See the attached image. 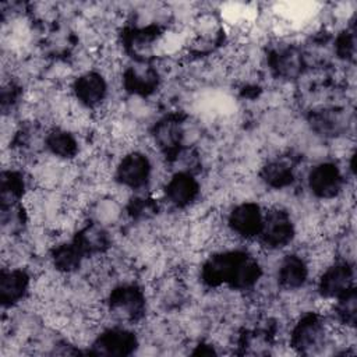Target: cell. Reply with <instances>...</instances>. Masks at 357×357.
<instances>
[{
    "instance_id": "6da1fadb",
    "label": "cell",
    "mask_w": 357,
    "mask_h": 357,
    "mask_svg": "<svg viewBox=\"0 0 357 357\" xmlns=\"http://www.w3.org/2000/svg\"><path fill=\"white\" fill-rule=\"evenodd\" d=\"M261 276L259 262L240 250L215 252L201 268V279L209 287L227 284L233 290H247L254 287Z\"/></svg>"
},
{
    "instance_id": "7a4b0ae2",
    "label": "cell",
    "mask_w": 357,
    "mask_h": 357,
    "mask_svg": "<svg viewBox=\"0 0 357 357\" xmlns=\"http://www.w3.org/2000/svg\"><path fill=\"white\" fill-rule=\"evenodd\" d=\"M329 335L331 331L325 319L318 312H307L294 324L290 346L303 354L315 353L328 343Z\"/></svg>"
},
{
    "instance_id": "3957f363",
    "label": "cell",
    "mask_w": 357,
    "mask_h": 357,
    "mask_svg": "<svg viewBox=\"0 0 357 357\" xmlns=\"http://www.w3.org/2000/svg\"><path fill=\"white\" fill-rule=\"evenodd\" d=\"M294 234V223L287 211L278 206L264 211L262 226L257 236L264 247L268 250L283 248L291 243Z\"/></svg>"
},
{
    "instance_id": "277c9868",
    "label": "cell",
    "mask_w": 357,
    "mask_h": 357,
    "mask_svg": "<svg viewBox=\"0 0 357 357\" xmlns=\"http://www.w3.org/2000/svg\"><path fill=\"white\" fill-rule=\"evenodd\" d=\"M354 287V268L350 261L329 264L318 279V294L325 300H335Z\"/></svg>"
},
{
    "instance_id": "5b68a950",
    "label": "cell",
    "mask_w": 357,
    "mask_h": 357,
    "mask_svg": "<svg viewBox=\"0 0 357 357\" xmlns=\"http://www.w3.org/2000/svg\"><path fill=\"white\" fill-rule=\"evenodd\" d=\"M152 173V165L146 155L138 151L128 152L124 155L116 166V181L130 190L144 188Z\"/></svg>"
},
{
    "instance_id": "8992f818",
    "label": "cell",
    "mask_w": 357,
    "mask_h": 357,
    "mask_svg": "<svg viewBox=\"0 0 357 357\" xmlns=\"http://www.w3.org/2000/svg\"><path fill=\"white\" fill-rule=\"evenodd\" d=\"M109 308L127 321H138L145 312V294L137 284L116 286L109 294Z\"/></svg>"
},
{
    "instance_id": "52a82bcc",
    "label": "cell",
    "mask_w": 357,
    "mask_h": 357,
    "mask_svg": "<svg viewBox=\"0 0 357 357\" xmlns=\"http://www.w3.org/2000/svg\"><path fill=\"white\" fill-rule=\"evenodd\" d=\"M308 188L312 195L319 199H333L343 190V174L340 169L332 162H322L315 165L307 177Z\"/></svg>"
},
{
    "instance_id": "ba28073f",
    "label": "cell",
    "mask_w": 357,
    "mask_h": 357,
    "mask_svg": "<svg viewBox=\"0 0 357 357\" xmlns=\"http://www.w3.org/2000/svg\"><path fill=\"white\" fill-rule=\"evenodd\" d=\"M264 211L255 202H243L236 205L227 216L229 230L240 238H257L262 226Z\"/></svg>"
},
{
    "instance_id": "9c48e42d",
    "label": "cell",
    "mask_w": 357,
    "mask_h": 357,
    "mask_svg": "<svg viewBox=\"0 0 357 357\" xmlns=\"http://www.w3.org/2000/svg\"><path fill=\"white\" fill-rule=\"evenodd\" d=\"M73 93L79 106L85 109H98L107 96V82L98 71H86L75 78Z\"/></svg>"
},
{
    "instance_id": "30bf717a",
    "label": "cell",
    "mask_w": 357,
    "mask_h": 357,
    "mask_svg": "<svg viewBox=\"0 0 357 357\" xmlns=\"http://www.w3.org/2000/svg\"><path fill=\"white\" fill-rule=\"evenodd\" d=\"M138 346L137 336L124 328L105 329L92 343L93 354L102 356H130Z\"/></svg>"
},
{
    "instance_id": "8fae6325",
    "label": "cell",
    "mask_w": 357,
    "mask_h": 357,
    "mask_svg": "<svg viewBox=\"0 0 357 357\" xmlns=\"http://www.w3.org/2000/svg\"><path fill=\"white\" fill-rule=\"evenodd\" d=\"M199 194V184L191 172H176L165 185V197L174 208L190 206Z\"/></svg>"
},
{
    "instance_id": "7c38bea8",
    "label": "cell",
    "mask_w": 357,
    "mask_h": 357,
    "mask_svg": "<svg viewBox=\"0 0 357 357\" xmlns=\"http://www.w3.org/2000/svg\"><path fill=\"white\" fill-rule=\"evenodd\" d=\"M310 276V265L297 254L286 255L278 269V283L283 290H297L305 284Z\"/></svg>"
},
{
    "instance_id": "4fadbf2b",
    "label": "cell",
    "mask_w": 357,
    "mask_h": 357,
    "mask_svg": "<svg viewBox=\"0 0 357 357\" xmlns=\"http://www.w3.org/2000/svg\"><path fill=\"white\" fill-rule=\"evenodd\" d=\"M29 276L25 271L14 268L1 271L0 300L4 307H13L20 303L29 290Z\"/></svg>"
},
{
    "instance_id": "5bb4252c",
    "label": "cell",
    "mask_w": 357,
    "mask_h": 357,
    "mask_svg": "<svg viewBox=\"0 0 357 357\" xmlns=\"http://www.w3.org/2000/svg\"><path fill=\"white\" fill-rule=\"evenodd\" d=\"M183 126L176 117H166L158 121L153 127V138L156 145L166 155L173 156V159L181 151L180 145L183 141Z\"/></svg>"
},
{
    "instance_id": "9a60e30c",
    "label": "cell",
    "mask_w": 357,
    "mask_h": 357,
    "mask_svg": "<svg viewBox=\"0 0 357 357\" xmlns=\"http://www.w3.org/2000/svg\"><path fill=\"white\" fill-rule=\"evenodd\" d=\"M123 82L128 92L145 96L158 88L159 75L158 71L151 66H132L124 71Z\"/></svg>"
},
{
    "instance_id": "2e32d148",
    "label": "cell",
    "mask_w": 357,
    "mask_h": 357,
    "mask_svg": "<svg viewBox=\"0 0 357 357\" xmlns=\"http://www.w3.org/2000/svg\"><path fill=\"white\" fill-rule=\"evenodd\" d=\"M303 64L301 53L293 46L275 49L269 54L271 70L282 78H294L303 71Z\"/></svg>"
},
{
    "instance_id": "e0dca14e",
    "label": "cell",
    "mask_w": 357,
    "mask_h": 357,
    "mask_svg": "<svg viewBox=\"0 0 357 357\" xmlns=\"http://www.w3.org/2000/svg\"><path fill=\"white\" fill-rule=\"evenodd\" d=\"M261 178L272 188H283L291 184L294 178L293 163L286 158L272 159L261 169Z\"/></svg>"
},
{
    "instance_id": "ac0fdd59",
    "label": "cell",
    "mask_w": 357,
    "mask_h": 357,
    "mask_svg": "<svg viewBox=\"0 0 357 357\" xmlns=\"http://www.w3.org/2000/svg\"><path fill=\"white\" fill-rule=\"evenodd\" d=\"M45 146L47 151L60 158L71 159L78 153V142L74 135L64 128H52L45 137Z\"/></svg>"
},
{
    "instance_id": "d6986e66",
    "label": "cell",
    "mask_w": 357,
    "mask_h": 357,
    "mask_svg": "<svg viewBox=\"0 0 357 357\" xmlns=\"http://www.w3.org/2000/svg\"><path fill=\"white\" fill-rule=\"evenodd\" d=\"M84 259L85 257L74 244V241L59 244L52 251V261L54 268L64 273H70L78 269Z\"/></svg>"
},
{
    "instance_id": "ffe728a7",
    "label": "cell",
    "mask_w": 357,
    "mask_h": 357,
    "mask_svg": "<svg viewBox=\"0 0 357 357\" xmlns=\"http://www.w3.org/2000/svg\"><path fill=\"white\" fill-rule=\"evenodd\" d=\"M24 177L20 172L6 170L1 173V208H13L24 195Z\"/></svg>"
},
{
    "instance_id": "44dd1931",
    "label": "cell",
    "mask_w": 357,
    "mask_h": 357,
    "mask_svg": "<svg viewBox=\"0 0 357 357\" xmlns=\"http://www.w3.org/2000/svg\"><path fill=\"white\" fill-rule=\"evenodd\" d=\"M310 123L318 134L333 137L343 130L344 119L335 109H321L311 113Z\"/></svg>"
},
{
    "instance_id": "7402d4cb",
    "label": "cell",
    "mask_w": 357,
    "mask_h": 357,
    "mask_svg": "<svg viewBox=\"0 0 357 357\" xmlns=\"http://www.w3.org/2000/svg\"><path fill=\"white\" fill-rule=\"evenodd\" d=\"M335 304V318L336 322L346 329L354 328L357 318V296L356 286L349 289L346 293L339 296Z\"/></svg>"
},
{
    "instance_id": "603a6c76",
    "label": "cell",
    "mask_w": 357,
    "mask_h": 357,
    "mask_svg": "<svg viewBox=\"0 0 357 357\" xmlns=\"http://www.w3.org/2000/svg\"><path fill=\"white\" fill-rule=\"evenodd\" d=\"M336 54L343 60H353L356 53V35L353 28L342 31L335 40Z\"/></svg>"
}]
</instances>
